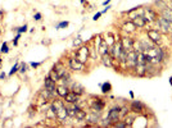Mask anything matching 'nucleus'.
Masks as SVG:
<instances>
[{
    "label": "nucleus",
    "instance_id": "obj_24",
    "mask_svg": "<svg viewBox=\"0 0 172 128\" xmlns=\"http://www.w3.org/2000/svg\"><path fill=\"white\" fill-rule=\"evenodd\" d=\"M45 117L48 118V119H55L57 118V113H55V110L53 108H49L48 110L45 111Z\"/></svg>",
    "mask_w": 172,
    "mask_h": 128
},
{
    "label": "nucleus",
    "instance_id": "obj_20",
    "mask_svg": "<svg viewBox=\"0 0 172 128\" xmlns=\"http://www.w3.org/2000/svg\"><path fill=\"white\" fill-rule=\"evenodd\" d=\"M161 13H162V17H163V18H166V19L169 21V22H172V9H169V8L167 7V8L162 9Z\"/></svg>",
    "mask_w": 172,
    "mask_h": 128
},
{
    "label": "nucleus",
    "instance_id": "obj_11",
    "mask_svg": "<svg viewBox=\"0 0 172 128\" xmlns=\"http://www.w3.org/2000/svg\"><path fill=\"white\" fill-rule=\"evenodd\" d=\"M45 88L48 90L49 92H52L53 93V96L57 93V87H55V82L54 81H52V79L48 77V78H45Z\"/></svg>",
    "mask_w": 172,
    "mask_h": 128
},
{
    "label": "nucleus",
    "instance_id": "obj_16",
    "mask_svg": "<svg viewBox=\"0 0 172 128\" xmlns=\"http://www.w3.org/2000/svg\"><path fill=\"white\" fill-rule=\"evenodd\" d=\"M134 68H135V72H136L137 76H145L147 74V64L137 63Z\"/></svg>",
    "mask_w": 172,
    "mask_h": 128
},
{
    "label": "nucleus",
    "instance_id": "obj_23",
    "mask_svg": "<svg viewBox=\"0 0 172 128\" xmlns=\"http://www.w3.org/2000/svg\"><path fill=\"white\" fill-rule=\"evenodd\" d=\"M57 93H58L59 96H62V98H64V96L68 93L67 86H58V87H57Z\"/></svg>",
    "mask_w": 172,
    "mask_h": 128
},
{
    "label": "nucleus",
    "instance_id": "obj_41",
    "mask_svg": "<svg viewBox=\"0 0 172 128\" xmlns=\"http://www.w3.org/2000/svg\"><path fill=\"white\" fill-rule=\"evenodd\" d=\"M0 64H2V59H0Z\"/></svg>",
    "mask_w": 172,
    "mask_h": 128
},
{
    "label": "nucleus",
    "instance_id": "obj_33",
    "mask_svg": "<svg viewBox=\"0 0 172 128\" xmlns=\"http://www.w3.org/2000/svg\"><path fill=\"white\" fill-rule=\"evenodd\" d=\"M41 19V14L40 13H36L35 14V21H40Z\"/></svg>",
    "mask_w": 172,
    "mask_h": 128
},
{
    "label": "nucleus",
    "instance_id": "obj_14",
    "mask_svg": "<svg viewBox=\"0 0 172 128\" xmlns=\"http://www.w3.org/2000/svg\"><path fill=\"white\" fill-rule=\"evenodd\" d=\"M122 51H123V49H122V45H121V42H117V44H114V46H113V49H112V54H111V55L113 56V59H118Z\"/></svg>",
    "mask_w": 172,
    "mask_h": 128
},
{
    "label": "nucleus",
    "instance_id": "obj_10",
    "mask_svg": "<svg viewBox=\"0 0 172 128\" xmlns=\"http://www.w3.org/2000/svg\"><path fill=\"white\" fill-rule=\"evenodd\" d=\"M143 17L147 19V22H154L157 21V13H155L153 9H147L144 13H143Z\"/></svg>",
    "mask_w": 172,
    "mask_h": 128
},
{
    "label": "nucleus",
    "instance_id": "obj_13",
    "mask_svg": "<svg viewBox=\"0 0 172 128\" xmlns=\"http://www.w3.org/2000/svg\"><path fill=\"white\" fill-rule=\"evenodd\" d=\"M91 108H92L94 111H98V113H99V111H102L103 108H104V101L102 99L97 98L95 100H94V103L91 104Z\"/></svg>",
    "mask_w": 172,
    "mask_h": 128
},
{
    "label": "nucleus",
    "instance_id": "obj_4",
    "mask_svg": "<svg viewBox=\"0 0 172 128\" xmlns=\"http://www.w3.org/2000/svg\"><path fill=\"white\" fill-rule=\"evenodd\" d=\"M121 45H122V49L123 50H126V51H130L134 49V40L127 37V36H125L121 39Z\"/></svg>",
    "mask_w": 172,
    "mask_h": 128
},
{
    "label": "nucleus",
    "instance_id": "obj_12",
    "mask_svg": "<svg viewBox=\"0 0 172 128\" xmlns=\"http://www.w3.org/2000/svg\"><path fill=\"white\" fill-rule=\"evenodd\" d=\"M64 101L67 104H77L79 103V95L75 93L73 91L72 92H68L66 96H64Z\"/></svg>",
    "mask_w": 172,
    "mask_h": 128
},
{
    "label": "nucleus",
    "instance_id": "obj_29",
    "mask_svg": "<svg viewBox=\"0 0 172 128\" xmlns=\"http://www.w3.org/2000/svg\"><path fill=\"white\" fill-rule=\"evenodd\" d=\"M127 113H129V109H127V108H122V109H119V118H121V117H125Z\"/></svg>",
    "mask_w": 172,
    "mask_h": 128
},
{
    "label": "nucleus",
    "instance_id": "obj_26",
    "mask_svg": "<svg viewBox=\"0 0 172 128\" xmlns=\"http://www.w3.org/2000/svg\"><path fill=\"white\" fill-rule=\"evenodd\" d=\"M49 78L52 79V81H54V82H58L59 79H60V76L58 74V72H57L55 69H53V71H50V73H49Z\"/></svg>",
    "mask_w": 172,
    "mask_h": 128
},
{
    "label": "nucleus",
    "instance_id": "obj_22",
    "mask_svg": "<svg viewBox=\"0 0 172 128\" xmlns=\"http://www.w3.org/2000/svg\"><path fill=\"white\" fill-rule=\"evenodd\" d=\"M99 53H100L102 55H104V54H107V53H108V44H107V41H105V40H102V41H100Z\"/></svg>",
    "mask_w": 172,
    "mask_h": 128
},
{
    "label": "nucleus",
    "instance_id": "obj_3",
    "mask_svg": "<svg viewBox=\"0 0 172 128\" xmlns=\"http://www.w3.org/2000/svg\"><path fill=\"white\" fill-rule=\"evenodd\" d=\"M89 47H86V46H81L79 50L76 51V59H79L81 63H86L87 61V59H89Z\"/></svg>",
    "mask_w": 172,
    "mask_h": 128
},
{
    "label": "nucleus",
    "instance_id": "obj_27",
    "mask_svg": "<svg viewBox=\"0 0 172 128\" xmlns=\"http://www.w3.org/2000/svg\"><path fill=\"white\" fill-rule=\"evenodd\" d=\"M143 109H144V106H143L141 103H139V101H134L132 103V110L134 111H141Z\"/></svg>",
    "mask_w": 172,
    "mask_h": 128
},
{
    "label": "nucleus",
    "instance_id": "obj_19",
    "mask_svg": "<svg viewBox=\"0 0 172 128\" xmlns=\"http://www.w3.org/2000/svg\"><path fill=\"white\" fill-rule=\"evenodd\" d=\"M122 29H123L125 32H127V34H131V32H134V31L136 29V26H135V24H134V22L131 21V22L125 23V24L122 26Z\"/></svg>",
    "mask_w": 172,
    "mask_h": 128
},
{
    "label": "nucleus",
    "instance_id": "obj_17",
    "mask_svg": "<svg viewBox=\"0 0 172 128\" xmlns=\"http://www.w3.org/2000/svg\"><path fill=\"white\" fill-rule=\"evenodd\" d=\"M132 22H134V24H135L137 28H143V27H145V24H147V19L143 17V15H137V17H136Z\"/></svg>",
    "mask_w": 172,
    "mask_h": 128
},
{
    "label": "nucleus",
    "instance_id": "obj_35",
    "mask_svg": "<svg viewBox=\"0 0 172 128\" xmlns=\"http://www.w3.org/2000/svg\"><path fill=\"white\" fill-rule=\"evenodd\" d=\"M116 127H127V125H126V123H117Z\"/></svg>",
    "mask_w": 172,
    "mask_h": 128
},
{
    "label": "nucleus",
    "instance_id": "obj_34",
    "mask_svg": "<svg viewBox=\"0 0 172 128\" xmlns=\"http://www.w3.org/2000/svg\"><path fill=\"white\" fill-rule=\"evenodd\" d=\"M26 29H27V26H26V24H25V26H23V27H21V28H19V29H18V31H19V32H25V31H26Z\"/></svg>",
    "mask_w": 172,
    "mask_h": 128
},
{
    "label": "nucleus",
    "instance_id": "obj_21",
    "mask_svg": "<svg viewBox=\"0 0 172 128\" xmlns=\"http://www.w3.org/2000/svg\"><path fill=\"white\" fill-rule=\"evenodd\" d=\"M75 118L77 119V120H84V119H86V111L85 110H82L81 108L76 111V115H75Z\"/></svg>",
    "mask_w": 172,
    "mask_h": 128
},
{
    "label": "nucleus",
    "instance_id": "obj_1",
    "mask_svg": "<svg viewBox=\"0 0 172 128\" xmlns=\"http://www.w3.org/2000/svg\"><path fill=\"white\" fill-rule=\"evenodd\" d=\"M143 54L145 56V61L149 64H158L163 59V51L159 47H155V46H152L149 49L143 50Z\"/></svg>",
    "mask_w": 172,
    "mask_h": 128
},
{
    "label": "nucleus",
    "instance_id": "obj_38",
    "mask_svg": "<svg viewBox=\"0 0 172 128\" xmlns=\"http://www.w3.org/2000/svg\"><path fill=\"white\" fill-rule=\"evenodd\" d=\"M32 67H39V63H32Z\"/></svg>",
    "mask_w": 172,
    "mask_h": 128
},
{
    "label": "nucleus",
    "instance_id": "obj_18",
    "mask_svg": "<svg viewBox=\"0 0 172 128\" xmlns=\"http://www.w3.org/2000/svg\"><path fill=\"white\" fill-rule=\"evenodd\" d=\"M66 108H67L68 117H71V118H75L76 111L80 109V106H77V105H75V104H69V106H66Z\"/></svg>",
    "mask_w": 172,
    "mask_h": 128
},
{
    "label": "nucleus",
    "instance_id": "obj_36",
    "mask_svg": "<svg viewBox=\"0 0 172 128\" xmlns=\"http://www.w3.org/2000/svg\"><path fill=\"white\" fill-rule=\"evenodd\" d=\"M100 15H102V13H97L95 15H94V19H95V21H97V19H98V18L100 17Z\"/></svg>",
    "mask_w": 172,
    "mask_h": 128
},
{
    "label": "nucleus",
    "instance_id": "obj_40",
    "mask_svg": "<svg viewBox=\"0 0 172 128\" xmlns=\"http://www.w3.org/2000/svg\"><path fill=\"white\" fill-rule=\"evenodd\" d=\"M81 2H82V3H85V0H81Z\"/></svg>",
    "mask_w": 172,
    "mask_h": 128
},
{
    "label": "nucleus",
    "instance_id": "obj_31",
    "mask_svg": "<svg viewBox=\"0 0 172 128\" xmlns=\"http://www.w3.org/2000/svg\"><path fill=\"white\" fill-rule=\"evenodd\" d=\"M8 46H7V44H4L3 46H2V53H8Z\"/></svg>",
    "mask_w": 172,
    "mask_h": 128
},
{
    "label": "nucleus",
    "instance_id": "obj_37",
    "mask_svg": "<svg viewBox=\"0 0 172 128\" xmlns=\"http://www.w3.org/2000/svg\"><path fill=\"white\" fill-rule=\"evenodd\" d=\"M26 71V66H25V64H22V66H21V72H25Z\"/></svg>",
    "mask_w": 172,
    "mask_h": 128
},
{
    "label": "nucleus",
    "instance_id": "obj_5",
    "mask_svg": "<svg viewBox=\"0 0 172 128\" xmlns=\"http://www.w3.org/2000/svg\"><path fill=\"white\" fill-rule=\"evenodd\" d=\"M126 63L129 64L130 67L134 68L137 64V51H135V50L127 51V60H126Z\"/></svg>",
    "mask_w": 172,
    "mask_h": 128
},
{
    "label": "nucleus",
    "instance_id": "obj_30",
    "mask_svg": "<svg viewBox=\"0 0 172 128\" xmlns=\"http://www.w3.org/2000/svg\"><path fill=\"white\" fill-rule=\"evenodd\" d=\"M17 71H18V64H15V66H14V67L12 68V71H10V73H9V74L12 76V74H14V73L17 72Z\"/></svg>",
    "mask_w": 172,
    "mask_h": 128
},
{
    "label": "nucleus",
    "instance_id": "obj_6",
    "mask_svg": "<svg viewBox=\"0 0 172 128\" xmlns=\"http://www.w3.org/2000/svg\"><path fill=\"white\" fill-rule=\"evenodd\" d=\"M69 67H71V69L77 71V72L84 71V68H85L84 63H81L79 59H76V58H71L69 59Z\"/></svg>",
    "mask_w": 172,
    "mask_h": 128
},
{
    "label": "nucleus",
    "instance_id": "obj_2",
    "mask_svg": "<svg viewBox=\"0 0 172 128\" xmlns=\"http://www.w3.org/2000/svg\"><path fill=\"white\" fill-rule=\"evenodd\" d=\"M52 108L55 110L57 118L59 120H66V118L68 117V113H67V108L63 105V103L59 101V100H55V101H53Z\"/></svg>",
    "mask_w": 172,
    "mask_h": 128
},
{
    "label": "nucleus",
    "instance_id": "obj_42",
    "mask_svg": "<svg viewBox=\"0 0 172 128\" xmlns=\"http://www.w3.org/2000/svg\"><path fill=\"white\" fill-rule=\"evenodd\" d=\"M171 2H172V0H171Z\"/></svg>",
    "mask_w": 172,
    "mask_h": 128
},
{
    "label": "nucleus",
    "instance_id": "obj_8",
    "mask_svg": "<svg viewBox=\"0 0 172 128\" xmlns=\"http://www.w3.org/2000/svg\"><path fill=\"white\" fill-rule=\"evenodd\" d=\"M158 24L161 26V28H162L163 31H166V32H172V22L167 21L166 18L159 17V18H158Z\"/></svg>",
    "mask_w": 172,
    "mask_h": 128
},
{
    "label": "nucleus",
    "instance_id": "obj_39",
    "mask_svg": "<svg viewBox=\"0 0 172 128\" xmlns=\"http://www.w3.org/2000/svg\"><path fill=\"white\" fill-rule=\"evenodd\" d=\"M2 15H3V13H2V10H0V17H2Z\"/></svg>",
    "mask_w": 172,
    "mask_h": 128
},
{
    "label": "nucleus",
    "instance_id": "obj_25",
    "mask_svg": "<svg viewBox=\"0 0 172 128\" xmlns=\"http://www.w3.org/2000/svg\"><path fill=\"white\" fill-rule=\"evenodd\" d=\"M72 91L75 92V93H77V95H82L84 93V87L81 86V85H79V83H75L73 86H72Z\"/></svg>",
    "mask_w": 172,
    "mask_h": 128
},
{
    "label": "nucleus",
    "instance_id": "obj_9",
    "mask_svg": "<svg viewBox=\"0 0 172 128\" xmlns=\"http://www.w3.org/2000/svg\"><path fill=\"white\" fill-rule=\"evenodd\" d=\"M119 119V108H113L109 110L108 113V120L113 123V122H117Z\"/></svg>",
    "mask_w": 172,
    "mask_h": 128
},
{
    "label": "nucleus",
    "instance_id": "obj_32",
    "mask_svg": "<svg viewBox=\"0 0 172 128\" xmlns=\"http://www.w3.org/2000/svg\"><path fill=\"white\" fill-rule=\"evenodd\" d=\"M68 26V22H62V23H59L58 26H57V28H60V27H67Z\"/></svg>",
    "mask_w": 172,
    "mask_h": 128
},
{
    "label": "nucleus",
    "instance_id": "obj_7",
    "mask_svg": "<svg viewBox=\"0 0 172 128\" xmlns=\"http://www.w3.org/2000/svg\"><path fill=\"white\" fill-rule=\"evenodd\" d=\"M147 35L149 37V40L153 42V44H158L161 42V34L157 31V29H149L147 32Z\"/></svg>",
    "mask_w": 172,
    "mask_h": 128
},
{
    "label": "nucleus",
    "instance_id": "obj_15",
    "mask_svg": "<svg viewBox=\"0 0 172 128\" xmlns=\"http://www.w3.org/2000/svg\"><path fill=\"white\" fill-rule=\"evenodd\" d=\"M102 61H103L104 66L108 67V68H112L113 67V56L109 55L108 53L104 54V55H102Z\"/></svg>",
    "mask_w": 172,
    "mask_h": 128
},
{
    "label": "nucleus",
    "instance_id": "obj_28",
    "mask_svg": "<svg viewBox=\"0 0 172 128\" xmlns=\"http://www.w3.org/2000/svg\"><path fill=\"white\" fill-rule=\"evenodd\" d=\"M111 88H112V86H111V83H104L103 86H102V91L105 93V92H109V91H111Z\"/></svg>",
    "mask_w": 172,
    "mask_h": 128
}]
</instances>
